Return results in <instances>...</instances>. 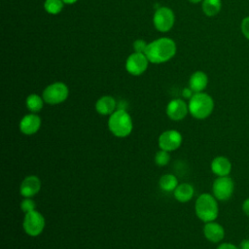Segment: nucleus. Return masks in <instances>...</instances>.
<instances>
[{"instance_id": "f257e3e1", "label": "nucleus", "mask_w": 249, "mask_h": 249, "mask_svg": "<svg viewBox=\"0 0 249 249\" xmlns=\"http://www.w3.org/2000/svg\"><path fill=\"white\" fill-rule=\"evenodd\" d=\"M176 53L175 42L167 37L159 38L147 45L145 55L152 63H162L171 59Z\"/></svg>"}, {"instance_id": "f03ea898", "label": "nucleus", "mask_w": 249, "mask_h": 249, "mask_svg": "<svg viewBox=\"0 0 249 249\" xmlns=\"http://www.w3.org/2000/svg\"><path fill=\"white\" fill-rule=\"evenodd\" d=\"M132 127V119L124 109H117L109 116L108 128L113 135L124 138L131 133Z\"/></svg>"}, {"instance_id": "7ed1b4c3", "label": "nucleus", "mask_w": 249, "mask_h": 249, "mask_svg": "<svg viewBox=\"0 0 249 249\" xmlns=\"http://www.w3.org/2000/svg\"><path fill=\"white\" fill-rule=\"evenodd\" d=\"M189 113L197 120H203L209 117L214 109V101L213 98L201 91L196 92L190 98L189 103Z\"/></svg>"}, {"instance_id": "20e7f679", "label": "nucleus", "mask_w": 249, "mask_h": 249, "mask_svg": "<svg viewBox=\"0 0 249 249\" xmlns=\"http://www.w3.org/2000/svg\"><path fill=\"white\" fill-rule=\"evenodd\" d=\"M195 211L197 218L204 223L215 221L219 212L217 198L207 193L201 194L196 200Z\"/></svg>"}, {"instance_id": "39448f33", "label": "nucleus", "mask_w": 249, "mask_h": 249, "mask_svg": "<svg viewBox=\"0 0 249 249\" xmlns=\"http://www.w3.org/2000/svg\"><path fill=\"white\" fill-rule=\"evenodd\" d=\"M69 94V89L64 83L55 82L49 85L43 91L42 97L47 104L56 105L64 102Z\"/></svg>"}, {"instance_id": "423d86ee", "label": "nucleus", "mask_w": 249, "mask_h": 249, "mask_svg": "<svg viewBox=\"0 0 249 249\" xmlns=\"http://www.w3.org/2000/svg\"><path fill=\"white\" fill-rule=\"evenodd\" d=\"M45 225L46 222L44 216L36 209L25 213L22 222V228L25 233L29 236L35 237L41 234L45 229Z\"/></svg>"}, {"instance_id": "0eeeda50", "label": "nucleus", "mask_w": 249, "mask_h": 249, "mask_svg": "<svg viewBox=\"0 0 249 249\" xmlns=\"http://www.w3.org/2000/svg\"><path fill=\"white\" fill-rule=\"evenodd\" d=\"M234 183L229 176L217 177L212 185L213 196L218 200H228L233 194Z\"/></svg>"}, {"instance_id": "6e6552de", "label": "nucleus", "mask_w": 249, "mask_h": 249, "mask_svg": "<svg viewBox=\"0 0 249 249\" xmlns=\"http://www.w3.org/2000/svg\"><path fill=\"white\" fill-rule=\"evenodd\" d=\"M174 13L168 7H160L156 10L153 18L155 27L160 32L169 31L174 24Z\"/></svg>"}, {"instance_id": "1a4fd4ad", "label": "nucleus", "mask_w": 249, "mask_h": 249, "mask_svg": "<svg viewBox=\"0 0 249 249\" xmlns=\"http://www.w3.org/2000/svg\"><path fill=\"white\" fill-rule=\"evenodd\" d=\"M182 140V134L178 130L168 129L159 136V147L167 152H173L181 146Z\"/></svg>"}, {"instance_id": "9d476101", "label": "nucleus", "mask_w": 249, "mask_h": 249, "mask_svg": "<svg viewBox=\"0 0 249 249\" xmlns=\"http://www.w3.org/2000/svg\"><path fill=\"white\" fill-rule=\"evenodd\" d=\"M148 62L150 61L148 60L145 53H133L126 59L125 69L129 74L133 76H139L146 71Z\"/></svg>"}, {"instance_id": "9b49d317", "label": "nucleus", "mask_w": 249, "mask_h": 249, "mask_svg": "<svg viewBox=\"0 0 249 249\" xmlns=\"http://www.w3.org/2000/svg\"><path fill=\"white\" fill-rule=\"evenodd\" d=\"M189 113L188 104L179 98L172 99L168 102L166 106V115L172 121L179 122L186 118Z\"/></svg>"}, {"instance_id": "f8f14e48", "label": "nucleus", "mask_w": 249, "mask_h": 249, "mask_svg": "<svg viewBox=\"0 0 249 249\" xmlns=\"http://www.w3.org/2000/svg\"><path fill=\"white\" fill-rule=\"evenodd\" d=\"M18 126L20 132L25 135L35 134L41 127V118L35 113L27 114L21 118Z\"/></svg>"}, {"instance_id": "ddd939ff", "label": "nucleus", "mask_w": 249, "mask_h": 249, "mask_svg": "<svg viewBox=\"0 0 249 249\" xmlns=\"http://www.w3.org/2000/svg\"><path fill=\"white\" fill-rule=\"evenodd\" d=\"M41 190V180L36 175L26 176L19 187V193L23 197H32Z\"/></svg>"}, {"instance_id": "4468645a", "label": "nucleus", "mask_w": 249, "mask_h": 249, "mask_svg": "<svg viewBox=\"0 0 249 249\" xmlns=\"http://www.w3.org/2000/svg\"><path fill=\"white\" fill-rule=\"evenodd\" d=\"M203 234L205 238L210 242L218 243L224 238L225 230L220 224L214 221L207 222L203 227Z\"/></svg>"}, {"instance_id": "2eb2a0df", "label": "nucleus", "mask_w": 249, "mask_h": 249, "mask_svg": "<svg viewBox=\"0 0 249 249\" xmlns=\"http://www.w3.org/2000/svg\"><path fill=\"white\" fill-rule=\"evenodd\" d=\"M117 102L111 95H104L97 99L95 103V110L99 115L110 116L116 111Z\"/></svg>"}, {"instance_id": "dca6fc26", "label": "nucleus", "mask_w": 249, "mask_h": 249, "mask_svg": "<svg viewBox=\"0 0 249 249\" xmlns=\"http://www.w3.org/2000/svg\"><path fill=\"white\" fill-rule=\"evenodd\" d=\"M210 167L212 172L218 177L228 176L231 170V163L228 158L219 156L213 159V160L211 161Z\"/></svg>"}, {"instance_id": "f3484780", "label": "nucleus", "mask_w": 249, "mask_h": 249, "mask_svg": "<svg viewBox=\"0 0 249 249\" xmlns=\"http://www.w3.org/2000/svg\"><path fill=\"white\" fill-rule=\"evenodd\" d=\"M208 84V77L202 71H196L192 74L189 80V88L196 93L205 89Z\"/></svg>"}, {"instance_id": "a211bd4d", "label": "nucleus", "mask_w": 249, "mask_h": 249, "mask_svg": "<svg viewBox=\"0 0 249 249\" xmlns=\"http://www.w3.org/2000/svg\"><path fill=\"white\" fill-rule=\"evenodd\" d=\"M195 195L194 187L189 183L179 184L173 192V196L176 200L179 202H188L190 201Z\"/></svg>"}, {"instance_id": "6ab92c4d", "label": "nucleus", "mask_w": 249, "mask_h": 249, "mask_svg": "<svg viewBox=\"0 0 249 249\" xmlns=\"http://www.w3.org/2000/svg\"><path fill=\"white\" fill-rule=\"evenodd\" d=\"M178 185H179V183H178L177 177L170 173H166V174L162 175L159 181V186H160V190L165 193L174 192V190L176 189V187Z\"/></svg>"}, {"instance_id": "aec40b11", "label": "nucleus", "mask_w": 249, "mask_h": 249, "mask_svg": "<svg viewBox=\"0 0 249 249\" xmlns=\"http://www.w3.org/2000/svg\"><path fill=\"white\" fill-rule=\"evenodd\" d=\"M44 99L43 97L39 96L36 93H31L27 96L26 100H25V104L27 109L31 112V113H38L42 110L43 106H44Z\"/></svg>"}, {"instance_id": "412c9836", "label": "nucleus", "mask_w": 249, "mask_h": 249, "mask_svg": "<svg viewBox=\"0 0 249 249\" xmlns=\"http://www.w3.org/2000/svg\"><path fill=\"white\" fill-rule=\"evenodd\" d=\"M222 8L221 0H203L202 1V11L207 17L216 16Z\"/></svg>"}, {"instance_id": "4be33fe9", "label": "nucleus", "mask_w": 249, "mask_h": 249, "mask_svg": "<svg viewBox=\"0 0 249 249\" xmlns=\"http://www.w3.org/2000/svg\"><path fill=\"white\" fill-rule=\"evenodd\" d=\"M63 1L62 0H46L44 3L45 10L52 15L59 14L63 9Z\"/></svg>"}, {"instance_id": "5701e85b", "label": "nucleus", "mask_w": 249, "mask_h": 249, "mask_svg": "<svg viewBox=\"0 0 249 249\" xmlns=\"http://www.w3.org/2000/svg\"><path fill=\"white\" fill-rule=\"evenodd\" d=\"M170 160V154L165 150H159L155 155V162L159 166L166 165Z\"/></svg>"}, {"instance_id": "b1692460", "label": "nucleus", "mask_w": 249, "mask_h": 249, "mask_svg": "<svg viewBox=\"0 0 249 249\" xmlns=\"http://www.w3.org/2000/svg\"><path fill=\"white\" fill-rule=\"evenodd\" d=\"M36 203L31 197H24L20 202V209L24 213H28L30 211L35 210Z\"/></svg>"}, {"instance_id": "393cba45", "label": "nucleus", "mask_w": 249, "mask_h": 249, "mask_svg": "<svg viewBox=\"0 0 249 249\" xmlns=\"http://www.w3.org/2000/svg\"><path fill=\"white\" fill-rule=\"evenodd\" d=\"M241 32L243 36L249 40V16L245 17L241 21Z\"/></svg>"}, {"instance_id": "a878e982", "label": "nucleus", "mask_w": 249, "mask_h": 249, "mask_svg": "<svg viewBox=\"0 0 249 249\" xmlns=\"http://www.w3.org/2000/svg\"><path fill=\"white\" fill-rule=\"evenodd\" d=\"M147 45L145 41L143 40H136L133 44V47H134V50H135V53H145V51H146V48H147Z\"/></svg>"}, {"instance_id": "bb28decb", "label": "nucleus", "mask_w": 249, "mask_h": 249, "mask_svg": "<svg viewBox=\"0 0 249 249\" xmlns=\"http://www.w3.org/2000/svg\"><path fill=\"white\" fill-rule=\"evenodd\" d=\"M217 249H239V247L235 246L234 244L232 243H229V242H225V243H222L220 244Z\"/></svg>"}, {"instance_id": "cd10ccee", "label": "nucleus", "mask_w": 249, "mask_h": 249, "mask_svg": "<svg viewBox=\"0 0 249 249\" xmlns=\"http://www.w3.org/2000/svg\"><path fill=\"white\" fill-rule=\"evenodd\" d=\"M194 91L190 89V88H185L184 89H183V91H182V94H183V96L185 97V98H191L193 95H194Z\"/></svg>"}, {"instance_id": "c85d7f7f", "label": "nucleus", "mask_w": 249, "mask_h": 249, "mask_svg": "<svg viewBox=\"0 0 249 249\" xmlns=\"http://www.w3.org/2000/svg\"><path fill=\"white\" fill-rule=\"evenodd\" d=\"M242 209H243L244 213H245L247 216H249V197L244 200V202H243V204H242Z\"/></svg>"}, {"instance_id": "c756f323", "label": "nucleus", "mask_w": 249, "mask_h": 249, "mask_svg": "<svg viewBox=\"0 0 249 249\" xmlns=\"http://www.w3.org/2000/svg\"><path fill=\"white\" fill-rule=\"evenodd\" d=\"M239 249H249V239H244L239 244Z\"/></svg>"}, {"instance_id": "7c9ffc66", "label": "nucleus", "mask_w": 249, "mask_h": 249, "mask_svg": "<svg viewBox=\"0 0 249 249\" xmlns=\"http://www.w3.org/2000/svg\"><path fill=\"white\" fill-rule=\"evenodd\" d=\"M64 4H74L76 3L78 0H62Z\"/></svg>"}, {"instance_id": "2f4dec72", "label": "nucleus", "mask_w": 249, "mask_h": 249, "mask_svg": "<svg viewBox=\"0 0 249 249\" xmlns=\"http://www.w3.org/2000/svg\"><path fill=\"white\" fill-rule=\"evenodd\" d=\"M190 2H192V3H198V2H200V1H203V0H189Z\"/></svg>"}]
</instances>
